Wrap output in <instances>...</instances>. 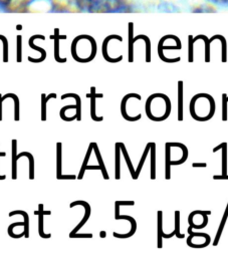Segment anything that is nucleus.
Returning <instances> with one entry per match:
<instances>
[{
  "label": "nucleus",
  "mask_w": 228,
  "mask_h": 257,
  "mask_svg": "<svg viewBox=\"0 0 228 257\" xmlns=\"http://www.w3.org/2000/svg\"><path fill=\"white\" fill-rule=\"evenodd\" d=\"M214 4H219V5H224V4H228V0H208Z\"/></svg>",
  "instance_id": "34"
},
{
  "label": "nucleus",
  "mask_w": 228,
  "mask_h": 257,
  "mask_svg": "<svg viewBox=\"0 0 228 257\" xmlns=\"http://www.w3.org/2000/svg\"><path fill=\"white\" fill-rule=\"evenodd\" d=\"M178 120H183V81H178Z\"/></svg>",
  "instance_id": "14"
},
{
  "label": "nucleus",
  "mask_w": 228,
  "mask_h": 257,
  "mask_svg": "<svg viewBox=\"0 0 228 257\" xmlns=\"http://www.w3.org/2000/svg\"><path fill=\"white\" fill-rule=\"evenodd\" d=\"M165 165H166V175L165 179L170 180L171 179V146L169 143H166L165 146Z\"/></svg>",
  "instance_id": "15"
},
{
  "label": "nucleus",
  "mask_w": 228,
  "mask_h": 257,
  "mask_svg": "<svg viewBox=\"0 0 228 257\" xmlns=\"http://www.w3.org/2000/svg\"><path fill=\"white\" fill-rule=\"evenodd\" d=\"M35 38L44 39V36H41V35H35V36H32V37L30 38V40H29V45H30L33 49L38 50V51L40 52L41 56H40L39 58H32L31 56H29V57H28V60H29V61H31V62H34V63H39V62H42V61L46 58V51H45L43 48H40L39 46H36V45H34V44H33V40H34Z\"/></svg>",
  "instance_id": "10"
},
{
  "label": "nucleus",
  "mask_w": 228,
  "mask_h": 257,
  "mask_svg": "<svg viewBox=\"0 0 228 257\" xmlns=\"http://www.w3.org/2000/svg\"><path fill=\"white\" fill-rule=\"evenodd\" d=\"M227 218H228V203H227V206H226V209H225V212L223 214V217L221 219V222H220V225H219V228L217 230V233H216V237L214 239V242H213V245L214 246H217L218 243H219V240H220V237H221V234L223 232V229H224V226H225V223L227 221Z\"/></svg>",
  "instance_id": "19"
},
{
  "label": "nucleus",
  "mask_w": 228,
  "mask_h": 257,
  "mask_svg": "<svg viewBox=\"0 0 228 257\" xmlns=\"http://www.w3.org/2000/svg\"><path fill=\"white\" fill-rule=\"evenodd\" d=\"M84 170H100V166H85Z\"/></svg>",
  "instance_id": "36"
},
{
  "label": "nucleus",
  "mask_w": 228,
  "mask_h": 257,
  "mask_svg": "<svg viewBox=\"0 0 228 257\" xmlns=\"http://www.w3.org/2000/svg\"><path fill=\"white\" fill-rule=\"evenodd\" d=\"M219 150H222V175H227V143L218 145L212 151L216 153Z\"/></svg>",
  "instance_id": "11"
},
{
  "label": "nucleus",
  "mask_w": 228,
  "mask_h": 257,
  "mask_svg": "<svg viewBox=\"0 0 228 257\" xmlns=\"http://www.w3.org/2000/svg\"><path fill=\"white\" fill-rule=\"evenodd\" d=\"M17 62H21V36H17Z\"/></svg>",
  "instance_id": "31"
},
{
  "label": "nucleus",
  "mask_w": 228,
  "mask_h": 257,
  "mask_svg": "<svg viewBox=\"0 0 228 257\" xmlns=\"http://www.w3.org/2000/svg\"><path fill=\"white\" fill-rule=\"evenodd\" d=\"M175 236L177 238H184L185 234L180 232V211H175Z\"/></svg>",
  "instance_id": "28"
},
{
  "label": "nucleus",
  "mask_w": 228,
  "mask_h": 257,
  "mask_svg": "<svg viewBox=\"0 0 228 257\" xmlns=\"http://www.w3.org/2000/svg\"><path fill=\"white\" fill-rule=\"evenodd\" d=\"M66 97H73L76 101V108H75V114H76V120H81V99L78 94L70 92V93H64L61 95V99H65Z\"/></svg>",
  "instance_id": "13"
},
{
  "label": "nucleus",
  "mask_w": 228,
  "mask_h": 257,
  "mask_svg": "<svg viewBox=\"0 0 228 257\" xmlns=\"http://www.w3.org/2000/svg\"><path fill=\"white\" fill-rule=\"evenodd\" d=\"M77 8L88 12H116L127 8L122 0H75Z\"/></svg>",
  "instance_id": "1"
},
{
  "label": "nucleus",
  "mask_w": 228,
  "mask_h": 257,
  "mask_svg": "<svg viewBox=\"0 0 228 257\" xmlns=\"http://www.w3.org/2000/svg\"><path fill=\"white\" fill-rule=\"evenodd\" d=\"M12 0H0V6L3 8L5 6H7Z\"/></svg>",
  "instance_id": "37"
},
{
  "label": "nucleus",
  "mask_w": 228,
  "mask_h": 257,
  "mask_svg": "<svg viewBox=\"0 0 228 257\" xmlns=\"http://www.w3.org/2000/svg\"><path fill=\"white\" fill-rule=\"evenodd\" d=\"M115 219H116V220H120V219L128 220V221L131 223L132 228H131V230H130L128 233H126V234H121V233H116V232H113V233H112V236H113V237H117V238H124V239H126V238H130V237H132V236L135 234V232H136V230H137V222H136V220H135L132 216H129V215H120V214H115Z\"/></svg>",
  "instance_id": "5"
},
{
  "label": "nucleus",
  "mask_w": 228,
  "mask_h": 257,
  "mask_svg": "<svg viewBox=\"0 0 228 257\" xmlns=\"http://www.w3.org/2000/svg\"><path fill=\"white\" fill-rule=\"evenodd\" d=\"M120 155H121V143L115 144V179L120 180Z\"/></svg>",
  "instance_id": "18"
},
{
  "label": "nucleus",
  "mask_w": 228,
  "mask_h": 257,
  "mask_svg": "<svg viewBox=\"0 0 228 257\" xmlns=\"http://www.w3.org/2000/svg\"><path fill=\"white\" fill-rule=\"evenodd\" d=\"M227 100H228V95H227Z\"/></svg>",
  "instance_id": "41"
},
{
  "label": "nucleus",
  "mask_w": 228,
  "mask_h": 257,
  "mask_svg": "<svg viewBox=\"0 0 228 257\" xmlns=\"http://www.w3.org/2000/svg\"><path fill=\"white\" fill-rule=\"evenodd\" d=\"M91 144H92V148H93V151H94L96 160H97V162H98V165L100 166V171H101V173H102L103 179H104V180H108L109 177H108L107 171H106V169H105V166H104V164H103V161H102V158H101L99 149H98V147H97V144H96V143H91Z\"/></svg>",
  "instance_id": "12"
},
{
  "label": "nucleus",
  "mask_w": 228,
  "mask_h": 257,
  "mask_svg": "<svg viewBox=\"0 0 228 257\" xmlns=\"http://www.w3.org/2000/svg\"><path fill=\"white\" fill-rule=\"evenodd\" d=\"M121 151H122L123 154H124V158H125L126 163H127V165H128V168H129L130 173H131V176H132L133 179H135L136 170H135L134 167H133V164H132V162H131V160H130V157H129V155H128V152H127V149H126L124 143H121Z\"/></svg>",
  "instance_id": "25"
},
{
  "label": "nucleus",
  "mask_w": 228,
  "mask_h": 257,
  "mask_svg": "<svg viewBox=\"0 0 228 257\" xmlns=\"http://www.w3.org/2000/svg\"><path fill=\"white\" fill-rule=\"evenodd\" d=\"M131 97H135V98H137V99H139V100H141V98H142L141 95L138 94V93H128V94H126V95L123 97L122 102H121V112H122V115H123V117H124L125 119H127V120H129V121H136V120L141 119L142 114L140 113V114H138V115H136V116H129L128 113H127V110H126L127 101H128Z\"/></svg>",
  "instance_id": "4"
},
{
  "label": "nucleus",
  "mask_w": 228,
  "mask_h": 257,
  "mask_svg": "<svg viewBox=\"0 0 228 257\" xmlns=\"http://www.w3.org/2000/svg\"><path fill=\"white\" fill-rule=\"evenodd\" d=\"M53 37V36H52ZM55 45H54V58H55V60L57 61V62H59V63H64V62H66V58L65 57H63V58H61L60 56H59V45H58V40H59V37H58V35H57V30H56V33H55Z\"/></svg>",
  "instance_id": "27"
},
{
  "label": "nucleus",
  "mask_w": 228,
  "mask_h": 257,
  "mask_svg": "<svg viewBox=\"0 0 228 257\" xmlns=\"http://www.w3.org/2000/svg\"><path fill=\"white\" fill-rule=\"evenodd\" d=\"M99 236H100V238H104V237L106 236L105 231H100V232H99Z\"/></svg>",
  "instance_id": "40"
},
{
  "label": "nucleus",
  "mask_w": 228,
  "mask_h": 257,
  "mask_svg": "<svg viewBox=\"0 0 228 257\" xmlns=\"http://www.w3.org/2000/svg\"><path fill=\"white\" fill-rule=\"evenodd\" d=\"M86 96L90 97V116L92 120L94 121H101L103 119V116H96L95 113V98L96 97H102V93H96L95 92V87L91 86L90 87V93H88Z\"/></svg>",
  "instance_id": "6"
},
{
  "label": "nucleus",
  "mask_w": 228,
  "mask_h": 257,
  "mask_svg": "<svg viewBox=\"0 0 228 257\" xmlns=\"http://www.w3.org/2000/svg\"><path fill=\"white\" fill-rule=\"evenodd\" d=\"M151 179H156V144L151 143Z\"/></svg>",
  "instance_id": "22"
},
{
  "label": "nucleus",
  "mask_w": 228,
  "mask_h": 257,
  "mask_svg": "<svg viewBox=\"0 0 228 257\" xmlns=\"http://www.w3.org/2000/svg\"><path fill=\"white\" fill-rule=\"evenodd\" d=\"M14 215H22L23 218H24V237L25 238H28L29 237V216L28 214L25 212V211H22V210H15V211H12L8 214L9 217L11 216H14Z\"/></svg>",
  "instance_id": "16"
},
{
  "label": "nucleus",
  "mask_w": 228,
  "mask_h": 257,
  "mask_svg": "<svg viewBox=\"0 0 228 257\" xmlns=\"http://www.w3.org/2000/svg\"><path fill=\"white\" fill-rule=\"evenodd\" d=\"M6 153L5 152H1L0 153V157H5ZM6 179V175H0V180H5Z\"/></svg>",
  "instance_id": "39"
},
{
  "label": "nucleus",
  "mask_w": 228,
  "mask_h": 257,
  "mask_svg": "<svg viewBox=\"0 0 228 257\" xmlns=\"http://www.w3.org/2000/svg\"><path fill=\"white\" fill-rule=\"evenodd\" d=\"M61 147L60 142L56 143V179L57 180H75L77 176L75 175H62V161H61Z\"/></svg>",
  "instance_id": "2"
},
{
  "label": "nucleus",
  "mask_w": 228,
  "mask_h": 257,
  "mask_svg": "<svg viewBox=\"0 0 228 257\" xmlns=\"http://www.w3.org/2000/svg\"><path fill=\"white\" fill-rule=\"evenodd\" d=\"M57 94L52 92L49 93L48 95H45L44 93L41 94V120L45 121L46 120V103L50 98H56Z\"/></svg>",
  "instance_id": "17"
},
{
  "label": "nucleus",
  "mask_w": 228,
  "mask_h": 257,
  "mask_svg": "<svg viewBox=\"0 0 228 257\" xmlns=\"http://www.w3.org/2000/svg\"><path fill=\"white\" fill-rule=\"evenodd\" d=\"M92 151H93V148H92V144L90 143V144H89V146H88L87 152H86V154H85V157H84L83 163H82V165H81V168H80L79 174H78V176H77V179H78V180H82V179H83L84 172H85L84 168H85V166H86V165H87V163H88V160H89V158H90V154H91V152H92Z\"/></svg>",
  "instance_id": "24"
},
{
  "label": "nucleus",
  "mask_w": 228,
  "mask_h": 257,
  "mask_svg": "<svg viewBox=\"0 0 228 257\" xmlns=\"http://www.w3.org/2000/svg\"><path fill=\"white\" fill-rule=\"evenodd\" d=\"M69 238H92L91 233H69Z\"/></svg>",
  "instance_id": "30"
},
{
  "label": "nucleus",
  "mask_w": 228,
  "mask_h": 257,
  "mask_svg": "<svg viewBox=\"0 0 228 257\" xmlns=\"http://www.w3.org/2000/svg\"><path fill=\"white\" fill-rule=\"evenodd\" d=\"M27 157L29 160V179L30 180H34L35 178V172H34V158L33 156L28 153V152H21L17 155V159L21 158V157Z\"/></svg>",
  "instance_id": "21"
},
{
  "label": "nucleus",
  "mask_w": 228,
  "mask_h": 257,
  "mask_svg": "<svg viewBox=\"0 0 228 257\" xmlns=\"http://www.w3.org/2000/svg\"><path fill=\"white\" fill-rule=\"evenodd\" d=\"M77 205H82L83 207H84V209H85V214H84V216H83V218H82V220L73 228V230L70 232L71 234H73V233H77L78 232V230L86 223V221L88 220V218H89V216H90V205L87 203V202H85V201H82V200H77V201H73V202H71L70 203V205H69V207L70 208H73L74 206H77Z\"/></svg>",
  "instance_id": "3"
},
{
  "label": "nucleus",
  "mask_w": 228,
  "mask_h": 257,
  "mask_svg": "<svg viewBox=\"0 0 228 257\" xmlns=\"http://www.w3.org/2000/svg\"><path fill=\"white\" fill-rule=\"evenodd\" d=\"M163 212L162 211H158V248H162L163 247Z\"/></svg>",
  "instance_id": "23"
},
{
  "label": "nucleus",
  "mask_w": 228,
  "mask_h": 257,
  "mask_svg": "<svg viewBox=\"0 0 228 257\" xmlns=\"http://www.w3.org/2000/svg\"><path fill=\"white\" fill-rule=\"evenodd\" d=\"M8 97H11L13 100H14V120L18 121L20 119V114H19V97L15 94V93H6L2 96V99L5 100L6 98Z\"/></svg>",
  "instance_id": "20"
},
{
  "label": "nucleus",
  "mask_w": 228,
  "mask_h": 257,
  "mask_svg": "<svg viewBox=\"0 0 228 257\" xmlns=\"http://www.w3.org/2000/svg\"><path fill=\"white\" fill-rule=\"evenodd\" d=\"M214 180H228V174L227 175H214Z\"/></svg>",
  "instance_id": "33"
},
{
  "label": "nucleus",
  "mask_w": 228,
  "mask_h": 257,
  "mask_svg": "<svg viewBox=\"0 0 228 257\" xmlns=\"http://www.w3.org/2000/svg\"><path fill=\"white\" fill-rule=\"evenodd\" d=\"M227 104H228L227 94H226V93H222V120H223V121H226V120L228 119Z\"/></svg>",
  "instance_id": "29"
},
{
  "label": "nucleus",
  "mask_w": 228,
  "mask_h": 257,
  "mask_svg": "<svg viewBox=\"0 0 228 257\" xmlns=\"http://www.w3.org/2000/svg\"><path fill=\"white\" fill-rule=\"evenodd\" d=\"M207 166L206 163H193L192 167L193 168H205Z\"/></svg>",
  "instance_id": "35"
},
{
  "label": "nucleus",
  "mask_w": 228,
  "mask_h": 257,
  "mask_svg": "<svg viewBox=\"0 0 228 257\" xmlns=\"http://www.w3.org/2000/svg\"><path fill=\"white\" fill-rule=\"evenodd\" d=\"M11 177H12V180H16L17 179V165H16V162H17V141L14 139L12 140L11 142Z\"/></svg>",
  "instance_id": "9"
},
{
  "label": "nucleus",
  "mask_w": 228,
  "mask_h": 257,
  "mask_svg": "<svg viewBox=\"0 0 228 257\" xmlns=\"http://www.w3.org/2000/svg\"><path fill=\"white\" fill-rule=\"evenodd\" d=\"M43 209H44L43 204H39L38 205V210L34 211V215H38V233H39V236L41 238L47 239V238L51 237V234L50 233L46 234V233H44V230H43V223H44L43 217L45 216L44 213H43V211H44Z\"/></svg>",
  "instance_id": "8"
},
{
  "label": "nucleus",
  "mask_w": 228,
  "mask_h": 257,
  "mask_svg": "<svg viewBox=\"0 0 228 257\" xmlns=\"http://www.w3.org/2000/svg\"><path fill=\"white\" fill-rule=\"evenodd\" d=\"M113 38L118 39L119 41H122V37H121V36H118V35H110V36L106 37V38L104 39L103 43H102V55H103V58H104L106 61L110 62V63L119 62V61H121V60L123 59V55H120V56L117 57V58H111V57L107 54V49H106V48H107V43H108V41H109L110 39H113Z\"/></svg>",
  "instance_id": "7"
},
{
  "label": "nucleus",
  "mask_w": 228,
  "mask_h": 257,
  "mask_svg": "<svg viewBox=\"0 0 228 257\" xmlns=\"http://www.w3.org/2000/svg\"><path fill=\"white\" fill-rule=\"evenodd\" d=\"M190 43H189V61L190 62H192L193 61V46H192V44H193V40H192V37H190Z\"/></svg>",
  "instance_id": "32"
},
{
  "label": "nucleus",
  "mask_w": 228,
  "mask_h": 257,
  "mask_svg": "<svg viewBox=\"0 0 228 257\" xmlns=\"http://www.w3.org/2000/svg\"><path fill=\"white\" fill-rule=\"evenodd\" d=\"M2 102H3L2 94L0 93V121H1V120H2V118H3V115H2Z\"/></svg>",
  "instance_id": "38"
},
{
  "label": "nucleus",
  "mask_w": 228,
  "mask_h": 257,
  "mask_svg": "<svg viewBox=\"0 0 228 257\" xmlns=\"http://www.w3.org/2000/svg\"><path fill=\"white\" fill-rule=\"evenodd\" d=\"M150 148H151V143H148L147 146H146V148H145V151H144V153H143V155H142V158H141V160H140V163H139V165H138V167H137V169H136V175H135V179H134V180H137V179L139 178L140 172H141V170H142V168H143V166H144V163H145V160H146V158H147L148 152L150 151Z\"/></svg>",
  "instance_id": "26"
}]
</instances>
